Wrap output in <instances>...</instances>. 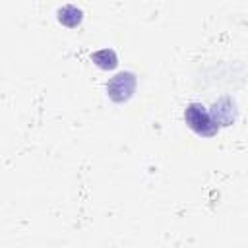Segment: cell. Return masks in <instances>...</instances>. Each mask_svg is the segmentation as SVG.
I'll return each mask as SVG.
<instances>
[{
	"label": "cell",
	"mask_w": 248,
	"mask_h": 248,
	"mask_svg": "<svg viewBox=\"0 0 248 248\" xmlns=\"http://www.w3.org/2000/svg\"><path fill=\"white\" fill-rule=\"evenodd\" d=\"M184 122L192 132L202 138H213L219 132V124L211 118L209 110L202 103H190L184 108Z\"/></svg>",
	"instance_id": "1"
},
{
	"label": "cell",
	"mask_w": 248,
	"mask_h": 248,
	"mask_svg": "<svg viewBox=\"0 0 248 248\" xmlns=\"http://www.w3.org/2000/svg\"><path fill=\"white\" fill-rule=\"evenodd\" d=\"M138 87V78L134 72H118L107 81V95L112 103H126L132 99Z\"/></svg>",
	"instance_id": "2"
},
{
	"label": "cell",
	"mask_w": 248,
	"mask_h": 248,
	"mask_svg": "<svg viewBox=\"0 0 248 248\" xmlns=\"http://www.w3.org/2000/svg\"><path fill=\"white\" fill-rule=\"evenodd\" d=\"M209 114H211V118L219 124V128H221V126H231V124L236 120V105H234L232 99L223 97V99H219V101L213 103Z\"/></svg>",
	"instance_id": "3"
},
{
	"label": "cell",
	"mask_w": 248,
	"mask_h": 248,
	"mask_svg": "<svg viewBox=\"0 0 248 248\" xmlns=\"http://www.w3.org/2000/svg\"><path fill=\"white\" fill-rule=\"evenodd\" d=\"M56 19L64 27L74 29V27H78L83 21V12L78 6H74V4H66V6H62V8L56 10Z\"/></svg>",
	"instance_id": "4"
},
{
	"label": "cell",
	"mask_w": 248,
	"mask_h": 248,
	"mask_svg": "<svg viewBox=\"0 0 248 248\" xmlns=\"http://www.w3.org/2000/svg\"><path fill=\"white\" fill-rule=\"evenodd\" d=\"M91 62L101 70H114L118 66V56L112 48H101L91 54Z\"/></svg>",
	"instance_id": "5"
}]
</instances>
